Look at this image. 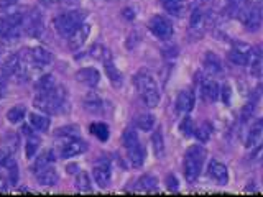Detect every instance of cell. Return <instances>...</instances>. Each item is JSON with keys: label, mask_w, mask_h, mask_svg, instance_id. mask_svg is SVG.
<instances>
[{"label": "cell", "mask_w": 263, "mask_h": 197, "mask_svg": "<svg viewBox=\"0 0 263 197\" xmlns=\"http://www.w3.org/2000/svg\"><path fill=\"white\" fill-rule=\"evenodd\" d=\"M134 84H135V89H137L140 98H142L146 107L155 109V107L160 104L161 94H160V89H158V82L155 81V77L146 69H140L135 74Z\"/></svg>", "instance_id": "6da1fadb"}, {"label": "cell", "mask_w": 263, "mask_h": 197, "mask_svg": "<svg viewBox=\"0 0 263 197\" xmlns=\"http://www.w3.org/2000/svg\"><path fill=\"white\" fill-rule=\"evenodd\" d=\"M33 105H35L40 112L58 115L64 112L66 105H68V95H66V90L60 84H56L53 89H49L48 92L36 94Z\"/></svg>", "instance_id": "7a4b0ae2"}, {"label": "cell", "mask_w": 263, "mask_h": 197, "mask_svg": "<svg viewBox=\"0 0 263 197\" xmlns=\"http://www.w3.org/2000/svg\"><path fill=\"white\" fill-rule=\"evenodd\" d=\"M53 161H54V151L53 150H46L41 153L36 161L33 163L31 171L35 174L38 184L41 186H54L58 183V171L53 166Z\"/></svg>", "instance_id": "3957f363"}, {"label": "cell", "mask_w": 263, "mask_h": 197, "mask_svg": "<svg viewBox=\"0 0 263 197\" xmlns=\"http://www.w3.org/2000/svg\"><path fill=\"white\" fill-rule=\"evenodd\" d=\"M205 156H208V151H205L202 146L193 145L187 148V151L184 153V160H183V171H184V178L187 179V183H194V181L199 178Z\"/></svg>", "instance_id": "277c9868"}, {"label": "cell", "mask_w": 263, "mask_h": 197, "mask_svg": "<svg viewBox=\"0 0 263 197\" xmlns=\"http://www.w3.org/2000/svg\"><path fill=\"white\" fill-rule=\"evenodd\" d=\"M84 18H86V13L79 10V8L78 10H68V12H63L58 16H54L53 27L60 36L69 38L72 33L84 23Z\"/></svg>", "instance_id": "5b68a950"}, {"label": "cell", "mask_w": 263, "mask_h": 197, "mask_svg": "<svg viewBox=\"0 0 263 197\" xmlns=\"http://www.w3.org/2000/svg\"><path fill=\"white\" fill-rule=\"evenodd\" d=\"M18 56L27 71H43L53 63V54L40 46L23 49L22 53H18Z\"/></svg>", "instance_id": "8992f818"}, {"label": "cell", "mask_w": 263, "mask_h": 197, "mask_svg": "<svg viewBox=\"0 0 263 197\" xmlns=\"http://www.w3.org/2000/svg\"><path fill=\"white\" fill-rule=\"evenodd\" d=\"M122 143H123V148H125V151H127L128 161H130L132 166L142 168L143 163H145V158H146V151L142 146V143H140L138 135L134 128H127L125 131H123Z\"/></svg>", "instance_id": "52a82bcc"}, {"label": "cell", "mask_w": 263, "mask_h": 197, "mask_svg": "<svg viewBox=\"0 0 263 197\" xmlns=\"http://www.w3.org/2000/svg\"><path fill=\"white\" fill-rule=\"evenodd\" d=\"M87 151V143L79 136L66 135L56 146V153L63 160H69Z\"/></svg>", "instance_id": "ba28073f"}, {"label": "cell", "mask_w": 263, "mask_h": 197, "mask_svg": "<svg viewBox=\"0 0 263 197\" xmlns=\"http://www.w3.org/2000/svg\"><path fill=\"white\" fill-rule=\"evenodd\" d=\"M22 30L31 38H40L45 31L43 15L36 8H31L27 13H23L22 18Z\"/></svg>", "instance_id": "9c48e42d"}, {"label": "cell", "mask_w": 263, "mask_h": 197, "mask_svg": "<svg viewBox=\"0 0 263 197\" xmlns=\"http://www.w3.org/2000/svg\"><path fill=\"white\" fill-rule=\"evenodd\" d=\"M22 18L23 13H13L0 16V38L2 40H13L23 31L22 30Z\"/></svg>", "instance_id": "30bf717a"}, {"label": "cell", "mask_w": 263, "mask_h": 197, "mask_svg": "<svg viewBox=\"0 0 263 197\" xmlns=\"http://www.w3.org/2000/svg\"><path fill=\"white\" fill-rule=\"evenodd\" d=\"M148 30H150L156 38L163 41H168L173 36V25L166 16H163V15H153L150 22H148Z\"/></svg>", "instance_id": "8fae6325"}, {"label": "cell", "mask_w": 263, "mask_h": 197, "mask_svg": "<svg viewBox=\"0 0 263 197\" xmlns=\"http://www.w3.org/2000/svg\"><path fill=\"white\" fill-rule=\"evenodd\" d=\"M238 16H240L243 27L247 30H250V31L258 30L261 25V5L260 4H250V5L247 4Z\"/></svg>", "instance_id": "7c38bea8"}, {"label": "cell", "mask_w": 263, "mask_h": 197, "mask_svg": "<svg viewBox=\"0 0 263 197\" xmlns=\"http://www.w3.org/2000/svg\"><path fill=\"white\" fill-rule=\"evenodd\" d=\"M253 54V48L247 43H234L229 51V61H232L237 66H249Z\"/></svg>", "instance_id": "4fadbf2b"}, {"label": "cell", "mask_w": 263, "mask_h": 197, "mask_svg": "<svg viewBox=\"0 0 263 197\" xmlns=\"http://www.w3.org/2000/svg\"><path fill=\"white\" fill-rule=\"evenodd\" d=\"M16 150H18V135L8 133L0 143V166H4L8 160H12Z\"/></svg>", "instance_id": "5bb4252c"}, {"label": "cell", "mask_w": 263, "mask_h": 197, "mask_svg": "<svg viewBox=\"0 0 263 197\" xmlns=\"http://www.w3.org/2000/svg\"><path fill=\"white\" fill-rule=\"evenodd\" d=\"M92 178L96 181V184L105 189L110 184V163L107 160H101L96 163V166L92 168Z\"/></svg>", "instance_id": "9a60e30c"}, {"label": "cell", "mask_w": 263, "mask_h": 197, "mask_svg": "<svg viewBox=\"0 0 263 197\" xmlns=\"http://www.w3.org/2000/svg\"><path fill=\"white\" fill-rule=\"evenodd\" d=\"M208 176L219 186H226L229 183V171L224 163L212 160L208 166Z\"/></svg>", "instance_id": "2e32d148"}, {"label": "cell", "mask_w": 263, "mask_h": 197, "mask_svg": "<svg viewBox=\"0 0 263 197\" xmlns=\"http://www.w3.org/2000/svg\"><path fill=\"white\" fill-rule=\"evenodd\" d=\"M89 33H90V27L86 23H82L81 27L68 38V45H69L71 51H78V49H81L82 46H84V43L89 38Z\"/></svg>", "instance_id": "e0dca14e"}, {"label": "cell", "mask_w": 263, "mask_h": 197, "mask_svg": "<svg viewBox=\"0 0 263 197\" xmlns=\"http://www.w3.org/2000/svg\"><path fill=\"white\" fill-rule=\"evenodd\" d=\"M201 97L205 102H216L219 97V86L216 81H212L211 77L201 79Z\"/></svg>", "instance_id": "ac0fdd59"}, {"label": "cell", "mask_w": 263, "mask_h": 197, "mask_svg": "<svg viewBox=\"0 0 263 197\" xmlns=\"http://www.w3.org/2000/svg\"><path fill=\"white\" fill-rule=\"evenodd\" d=\"M76 79L87 87H96L101 81V74L96 68H82L76 72Z\"/></svg>", "instance_id": "d6986e66"}, {"label": "cell", "mask_w": 263, "mask_h": 197, "mask_svg": "<svg viewBox=\"0 0 263 197\" xmlns=\"http://www.w3.org/2000/svg\"><path fill=\"white\" fill-rule=\"evenodd\" d=\"M261 142H263V119L257 120L250 127L249 135H247L245 146L247 148H258Z\"/></svg>", "instance_id": "ffe728a7"}, {"label": "cell", "mask_w": 263, "mask_h": 197, "mask_svg": "<svg viewBox=\"0 0 263 197\" xmlns=\"http://www.w3.org/2000/svg\"><path fill=\"white\" fill-rule=\"evenodd\" d=\"M196 102V97L193 94V90H181L176 97V110L181 113H187L193 110Z\"/></svg>", "instance_id": "44dd1931"}, {"label": "cell", "mask_w": 263, "mask_h": 197, "mask_svg": "<svg viewBox=\"0 0 263 197\" xmlns=\"http://www.w3.org/2000/svg\"><path fill=\"white\" fill-rule=\"evenodd\" d=\"M23 133L27 135V148H25V151H27V153H25V154H27L28 160H31L33 156L38 153V150H40V140L35 135V131H33L31 125L30 127L25 125L23 127Z\"/></svg>", "instance_id": "7402d4cb"}, {"label": "cell", "mask_w": 263, "mask_h": 197, "mask_svg": "<svg viewBox=\"0 0 263 197\" xmlns=\"http://www.w3.org/2000/svg\"><path fill=\"white\" fill-rule=\"evenodd\" d=\"M84 107H86L87 112L94 113V115H104V112H105V102H104V98H101V97L96 95V94H89L86 97Z\"/></svg>", "instance_id": "603a6c76"}, {"label": "cell", "mask_w": 263, "mask_h": 197, "mask_svg": "<svg viewBox=\"0 0 263 197\" xmlns=\"http://www.w3.org/2000/svg\"><path fill=\"white\" fill-rule=\"evenodd\" d=\"M104 69H105V74H107V77L110 79V82L114 86H122V74H120V71L115 68V64H114V61H112V57H110V54L107 56V57H104Z\"/></svg>", "instance_id": "cb8c5ba5"}, {"label": "cell", "mask_w": 263, "mask_h": 197, "mask_svg": "<svg viewBox=\"0 0 263 197\" xmlns=\"http://www.w3.org/2000/svg\"><path fill=\"white\" fill-rule=\"evenodd\" d=\"M28 119H30V125L33 127V130H35V131H41V133H45V131L49 130V119L46 117V115L33 112V113H30Z\"/></svg>", "instance_id": "d4e9b609"}, {"label": "cell", "mask_w": 263, "mask_h": 197, "mask_svg": "<svg viewBox=\"0 0 263 197\" xmlns=\"http://www.w3.org/2000/svg\"><path fill=\"white\" fill-rule=\"evenodd\" d=\"M204 68L208 74H220L222 72V63L220 57L214 53H205L204 56Z\"/></svg>", "instance_id": "484cf974"}, {"label": "cell", "mask_w": 263, "mask_h": 197, "mask_svg": "<svg viewBox=\"0 0 263 197\" xmlns=\"http://www.w3.org/2000/svg\"><path fill=\"white\" fill-rule=\"evenodd\" d=\"M89 131L92 133L99 142H107L110 136V131H109V127H107V123H102V122H96V123H90L89 125Z\"/></svg>", "instance_id": "4316f807"}, {"label": "cell", "mask_w": 263, "mask_h": 197, "mask_svg": "<svg viewBox=\"0 0 263 197\" xmlns=\"http://www.w3.org/2000/svg\"><path fill=\"white\" fill-rule=\"evenodd\" d=\"M137 191H145V192H155L158 189V179L153 178L152 174H145L138 179L137 183Z\"/></svg>", "instance_id": "83f0119b"}, {"label": "cell", "mask_w": 263, "mask_h": 197, "mask_svg": "<svg viewBox=\"0 0 263 197\" xmlns=\"http://www.w3.org/2000/svg\"><path fill=\"white\" fill-rule=\"evenodd\" d=\"M191 33H202L205 30V27H208V18H205V15L201 12V10H194L193 16H191Z\"/></svg>", "instance_id": "f1b7e54d"}, {"label": "cell", "mask_w": 263, "mask_h": 197, "mask_svg": "<svg viewBox=\"0 0 263 197\" xmlns=\"http://www.w3.org/2000/svg\"><path fill=\"white\" fill-rule=\"evenodd\" d=\"M56 86V79L53 74H43L36 82H35V92L41 94V92H48L49 89H53Z\"/></svg>", "instance_id": "f546056e"}, {"label": "cell", "mask_w": 263, "mask_h": 197, "mask_svg": "<svg viewBox=\"0 0 263 197\" xmlns=\"http://www.w3.org/2000/svg\"><path fill=\"white\" fill-rule=\"evenodd\" d=\"M163 8L171 15H183L184 12V0H161Z\"/></svg>", "instance_id": "4dcf8cb0"}, {"label": "cell", "mask_w": 263, "mask_h": 197, "mask_svg": "<svg viewBox=\"0 0 263 197\" xmlns=\"http://www.w3.org/2000/svg\"><path fill=\"white\" fill-rule=\"evenodd\" d=\"M155 123H156V120L152 113H140L135 119V127H138L143 131H150L155 127Z\"/></svg>", "instance_id": "1f68e13d"}, {"label": "cell", "mask_w": 263, "mask_h": 197, "mask_svg": "<svg viewBox=\"0 0 263 197\" xmlns=\"http://www.w3.org/2000/svg\"><path fill=\"white\" fill-rule=\"evenodd\" d=\"M25 113H27V109L23 105H15L12 109H8L7 112V120L10 123H18L25 119Z\"/></svg>", "instance_id": "d6a6232c"}, {"label": "cell", "mask_w": 263, "mask_h": 197, "mask_svg": "<svg viewBox=\"0 0 263 197\" xmlns=\"http://www.w3.org/2000/svg\"><path fill=\"white\" fill-rule=\"evenodd\" d=\"M90 187H92V183H90L89 174L86 171H81L76 178V189L79 192H89Z\"/></svg>", "instance_id": "836d02e7"}, {"label": "cell", "mask_w": 263, "mask_h": 197, "mask_svg": "<svg viewBox=\"0 0 263 197\" xmlns=\"http://www.w3.org/2000/svg\"><path fill=\"white\" fill-rule=\"evenodd\" d=\"M211 133H212V125L209 122H204L202 125H199L196 130H194V135L196 138L199 140V142H208V140L211 138Z\"/></svg>", "instance_id": "e575fe53"}, {"label": "cell", "mask_w": 263, "mask_h": 197, "mask_svg": "<svg viewBox=\"0 0 263 197\" xmlns=\"http://www.w3.org/2000/svg\"><path fill=\"white\" fill-rule=\"evenodd\" d=\"M40 4L48 8H56V7H76L79 2L78 0H40Z\"/></svg>", "instance_id": "d590c367"}, {"label": "cell", "mask_w": 263, "mask_h": 197, "mask_svg": "<svg viewBox=\"0 0 263 197\" xmlns=\"http://www.w3.org/2000/svg\"><path fill=\"white\" fill-rule=\"evenodd\" d=\"M152 143H153V150H155L156 158H161L163 153H164V142H163V133H161V130H158V131H156V133L153 135Z\"/></svg>", "instance_id": "8d00e7d4"}, {"label": "cell", "mask_w": 263, "mask_h": 197, "mask_svg": "<svg viewBox=\"0 0 263 197\" xmlns=\"http://www.w3.org/2000/svg\"><path fill=\"white\" fill-rule=\"evenodd\" d=\"M179 130H181V133H184L186 136L189 135H193L194 133V127H193V120L189 119V117H184L183 122L179 123Z\"/></svg>", "instance_id": "74e56055"}, {"label": "cell", "mask_w": 263, "mask_h": 197, "mask_svg": "<svg viewBox=\"0 0 263 197\" xmlns=\"http://www.w3.org/2000/svg\"><path fill=\"white\" fill-rule=\"evenodd\" d=\"M220 97H222V102H224L226 105L230 104V98H232V89H230V86L227 84V82L220 89Z\"/></svg>", "instance_id": "f35d334b"}, {"label": "cell", "mask_w": 263, "mask_h": 197, "mask_svg": "<svg viewBox=\"0 0 263 197\" xmlns=\"http://www.w3.org/2000/svg\"><path fill=\"white\" fill-rule=\"evenodd\" d=\"M8 186H10V179H8L4 172H0V192H7Z\"/></svg>", "instance_id": "ab89813d"}, {"label": "cell", "mask_w": 263, "mask_h": 197, "mask_svg": "<svg viewBox=\"0 0 263 197\" xmlns=\"http://www.w3.org/2000/svg\"><path fill=\"white\" fill-rule=\"evenodd\" d=\"M166 187L170 191H178V181L173 174H168V178H166Z\"/></svg>", "instance_id": "60d3db41"}, {"label": "cell", "mask_w": 263, "mask_h": 197, "mask_svg": "<svg viewBox=\"0 0 263 197\" xmlns=\"http://www.w3.org/2000/svg\"><path fill=\"white\" fill-rule=\"evenodd\" d=\"M5 89H7V77L4 72H0V95L5 92Z\"/></svg>", "instance_id": "b9f144b4"}, {"label": "cell", "mask_w": 263, "mask_h": 197, "mask_svg": "<svg viewBox=\"0 0 263 197\" xmlns=\"http://www.w3.org/2000/svg\"><path fill=\"white\" fill-rule=\"evenodd\" d=\"M16 2H18V0H0V7H12Z\"/></svg>", "instance_id": "7bdbcfd3"}, {"label": "cell", "mask_w": 263, "mask_h": 197, "mask_svg": "<svg viewBox=\"0 0 263 197\" xmlns=\"http://www.w3.org/2000/svg\"><path fill=\"white\" fill-rule=\"evenodd\" d=\"M261 163H263V160H261Z\"/></svg>", "instance_id": "ee69618b"}]
</instances>
